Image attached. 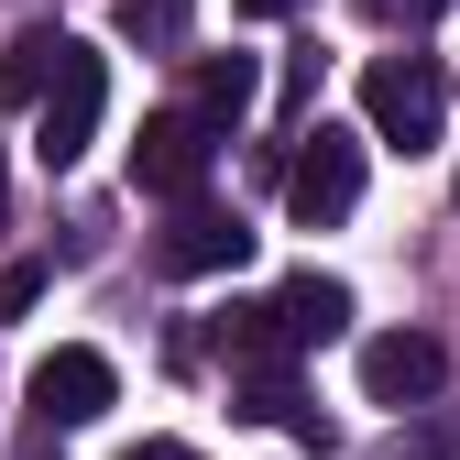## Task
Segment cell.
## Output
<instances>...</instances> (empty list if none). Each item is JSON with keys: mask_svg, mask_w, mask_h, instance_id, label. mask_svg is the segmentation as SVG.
Listing matches in <instances>:
<instances>
[{"mask_svg": "<svg viewBox=\"0 0 460 460\" xmlns=\"http://www.w3.org/2000/svg\"><path fill=\"white\" fill-rule=\"evenodd\" d=\"M362 121H373V143H394V154H428V143L449 132V77L428 66V55H384V66L362 77Z\"/></svg>", "mask_w": 460, "mask_h": 460, "instance_id": "6da1fadb", "label": "cell"}, {"mask_svg": "<svg viewBox=\"0 0 460 460\" xmlns=\"http://www.w3.org/2000/svg\"><path fill=\"white\" fill-rule=\"evenodd\" d=\"M208 164H219V121H198V110H154V121L132 132V187L143 198H198L208 187Z\"/></svg>", "mask_w": 460, "mask_h": 460, "instance_id": "7a4b0ae2", "label": "cell"}, {"mask_svg": "<svg viewBox=\"0 0 460 460\" xmlns=\"http://www.w3.org/2000/svg\"><path fill=\"white\" fill-rule=\"evenodd\" d=\"M99 110H110V66H99L88 44H66V66H55V88H44V121H33L44 176H66V164L99 143Z\"/></svg>", "mask_w": 460, "mask_h": 460, "instance_id": "3957f363", "label": "cell"}, {"mask_svg": "<svg viewBox=\"0 0 460 460\" xmlns=\"http://www.w3.org/2000/svg\"><path fill=\"white\" fill-rule=\"evenodd\" d=\"M285 208H296L307 230H329V219H351L362 208V143L351 132H296V164H285Z\"/></svg>", "mask_w": 460, "mask_h": 460, "instance_id": "277c9868", "label": "cell"}, {"mask_svg": "<svg viewBox=\"0 0 460 460\" xmlns=\"http://www.w3.org/2000/svg\"><path fill=\"white\" fill-rule=\"evenodd\" d=\"M110 394H121V373H110L99 351H44V362H33V417H44V428L110 417Z\"/></svg>", "mask_w": 460, "mask_h": 460, "instance_id": "5b68a950", "label": "cell"}, {"mask_svg": "<svg viewBox=\"0 0 460 460\" xmlns=\"http://www.w3.org/2000/svg\"><path fill=\"white\" fill-rule=\"evenodd\" d=\"M362 384L384 394V406H428V394L449 384V351L428 329H384V340H362Z\"/></svg>", "mask_w": 460, "mask_h": 460, "instance_id": "8992f818", "label": "cell"}, {"mask_svg": "<svg viewBox=\"0 0 460 460\" xmlns=\"http://www.w3.org/2000/svg\"><path fill=\"white\" fill-rule=\"evenodd\" d=\"M154 263H164V274H242V263H252V230L230 219V208H198V198H187L176 230L154 242Z\"/></svg>", "mask_w": 460, "mask_h": 460, "instance_id": "52a82bcc", "label": "cell"}, {"mask_svg": "<svg viewBox=\"0 0 460 460\" xmlns=\"http://www.w3.org/2000/svg\"><path fill=\"white\" fill-rule=\"evenodd\" d=\"M230 417H274V428H296L307 449H329V417L296 394V373H285V362H252V373H230Z\"/></svg>", "mask_w": 460, "mask_h": 460, "instance_id": "ba28073f", "label": "cell"}, {"mask_svg": "<svg viewBox=\"0 0 460 460\" xmlns=\"http://www.w3.org/2000/svg\"><path fill=\"white\" fill-rule=\"evenodd\" d=\"M274 318H285V340H296V351H318V340L351 329V285H329V274H285V285H274Z\"/></svg>", "mask_w": 460, "mask_h": 460, "instance_id": "9c48e42d", "label": "cell"}, {"mask_svg": "<svg viewBox=\"0 0 460 460\" xmlns=\"http://www.w3.org/2000/svg\"><path fill=\"white\" fill-rule=\"evenodd\" d=\"M252 99H263V66H252V55H198V99H187L198 121H219V132H230Z\"/></svg>", "mask_w": 460, "mask_h": 460, "instance_id": "30bf717a", "label": "cell"}, {"mask_svg": "<svg viewBox=\"0 0 460 460\" xmlns=\"http://www.w3.org/2000/svg\"><path fill=\"white\" fill-rule=\"evenodd\" d=\"M66 44H77V33H55V22H33V33H12V66H0V88H12L22 110H44V88H55V66H66Z\"/></svg>", "mask_w": 460, "mask_h": 460, "instance_id": "8fae6325", "label": "cell"}, {"mask_svg": "<svg viewBox=\"0 0 460 460\" xmlns=\"http://www.w3.org/2000/svg\"><path fill=\"white\" fill-rule=\"evenodd\" d=\"M187 22H198V0H121V33H132L143 55H176Z\"/></svg>", "mask_w": 460, "mask_h": 460, "instance_id": "7c38bea8", "label": "cell"}, {"mask_svg": "<svg viewBox=\"0 0 460 460\" xmlns=\"http://www.w3.org/2000/svg\"><path fill=\"white\" fill-rule=\"evenodd\" d=\"M384 460H460V417H428V428H394Z\"/></svg>", "mask_w": 460, "mask_h": 460, "instance_id": "4fadbf2b", "label": "cell"}, {"mask_svg": "<svg viewBox=\"0 0 460 460\" xmlns=\"http://www.w3.org/2000/svg\"><path fill=\"white\" fill-rule=\"evenodd\" d=\"M362 12H373V22H384V33H428V22H438V12H449V0H362Z\"/></svg>", "mask_w": 460, "mask_h": 460, "instance_id": "5bb4252c", "label": "cell"}, {"mask_svg": "<svg viewBox=\"0 0 460 460\" xmlns=\"http://www.w3.org/2000/svg\"><path fill=\"white\" fill-rule=\"evenodd\" d=\"M33 296H44V263H0V318L33 307Z\"/></svg>", "mask_w": 460, "mask_h": 460, "instance_id": "9a60e30c", "label": "cell"}, {"mask_svg": "<svg viewBox=\"0 0 460 460\" xmlns=\"http://www.w3.org/2000/svg\"><path fill=\"white\" fill-rule=\"evenodd\" d=\"M121 460H187V449H176V438H143V449H121Z\"/></svg>", "mask_w": 460, "mask_h": 460, "instance_id": "2e32d148", "label": "cell"}, {"mask_svg": "<svg viewBox=\"0 0 460 460\" xmlns=\"http://www.w3.org/2000/svg\"><path fill=\"white\" fill-rule=\"evenodd\" d=\"M242 12H252V22H285V12H296V0H242Z\"/></svg>", "mask_w": 460, "mask_h": 460, "instance_id": "e0dca14e", "label": "cell"}, {"mask_svg": "<svg viewBox=\"0 0 460 460\" xmlns=\"http://www.w3.org/2000/svg\"><path fill=\"white\" fill-rule=\"evenodd\" d=\"M0 219H12V176H0Z\"/></svg>", "mask_w": 460, "mask_h": 460, "instance_id": "ac0fdd59", "label": "cell"}]
</instances>
